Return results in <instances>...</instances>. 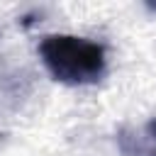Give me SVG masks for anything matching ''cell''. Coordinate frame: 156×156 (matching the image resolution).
Listing matches in <instances>:
<instances>
[{
	"mask_svg": "<svg viewBox=\"0 0 156 156\" xmlns=\"http://www.w3.org/2000/svg\"><path fill=\"white\" fill-rule=\"evenodd\" d=\"M124 156H156V119L117 136Z\"/></svg>",
	"mask_w": 156,
	"mask_h": 156,
	"instance_id": "obj_2",
	"label": "cell"
},
{
	"mask_svg": "<svg viewBox=\"0 0 156 156\" xmlns=\"http://www.w3.org/2000/svg\"><path fill=\"white\" fill-rule=\"evenodd\" d=\"M39 54L49 73L66 85H90L105 76L107 58L105 49L98 41L73 37V34H51L39 44Z\"/></svg>",
	"mask_w": 156,
	"mask_h": 156,
	"instance_id": "obj_1",
	"label": "cell"
}]
</instances>
